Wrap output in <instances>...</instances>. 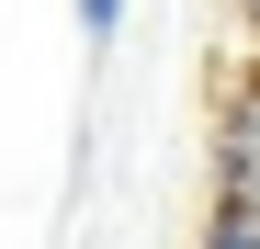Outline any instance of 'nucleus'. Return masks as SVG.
Listing matches in <instances>:
<instances>
[{"label": "nucleus", "instance_id": "obj_1", "mask_svg": "<svg viewBox=\"0 0 260 249\" xmlns=\"http://www.w3.org/2000/svg\"><path fill=\"white\" fill-rule=\"evenodd\" d=\"M204 249H260V204H226V193H215V215H204Z\"/></svg>", "mask_w": 260, "mask_h": 249}, {"label": "nucleus", "instance_id": "obj_2", "mask_svg": "<svg viewBox=\"0 0 260 249\" xmlns=\"http://www.w3.org/2000/svg\"><path fill=\"white\" fill-rule=\"evenodd\" d=\"M79 34H91V46H102V34H124V0H79Z\"/></svg>", "mask_w": 260, "mask_h": 249}]
</instances>
